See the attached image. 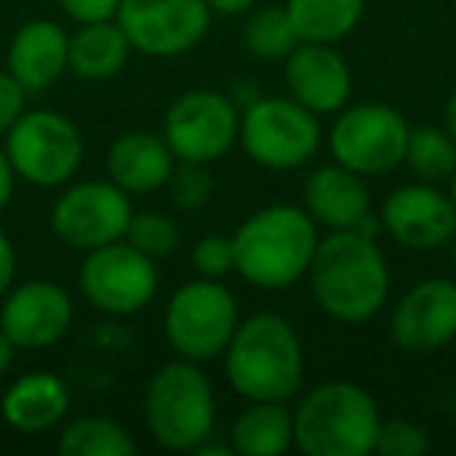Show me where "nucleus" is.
<instances>
[{
  "label": "nucleus",
  "instance_id": "27",
  "mask_svg": "<svg viewBox=\"0 0 456 456\" xmlns=\"http://www.w3.org/2000/svg\"><path fill=\"white\" fill-rule=\"evenodd\" d=\"M300 45V35L294 28L291 16L285 7H263L244 26V47L254 53L256 60H288V53Z\"/></svg>",
  "mask_w": 456,
  "mask_h": 456
},
{
  "label": "nucleus",
  "instance_id": "36",
  "mask_svg": "<svg viewBox=\"0 0 456 456\" xmlns=\"http://www.w3.org/2000/svg\"><path fill=\"white\" fill-rule=\"evenodd\" d=\"M207 4H209V10L219 16H241L254 7L256 0H207Z\"/></svg>",
  "mask_w": 456,
  "mask_h": 456
},
{
  "label": "nucleus",
  "instance_id": "6",
  "mask_svg": "<svg viewBox=\"0 0 456 456\" xmlns=\"http://www.w3.org/2000/svg\"><path fill=\"white\" fill-rule=\"evenodd\" d=\"M238 325V297L219 279L203 275L172 294L163 316L169 347L191 362H209L225 354Z\"/></svg>",
  "mask_w": 456,
  "mask_h": 456
},
{
  "label": "nucleus",
  "instance_id": "30",
  "mask_svg": "<svg viewBox=\"0 0 456 456\" xmlns=\"http://www.w3.org/2000/svg\"><path fill=\"white\" fill-rule=\"evenodd\" d=\"M431 447L422 425L410 419H381L379 435H375V450L379 456H422Z\"/></svg>",
  "mask_w": 456,
  "mask_h": 456
},
{
  "label": "nucleus",
  "instance_id": "16",
  "mask_svg": "<svg viewBox=\"0 0 456 456\" xmlns=\"http://www.w3.org/2000/svg\"><path fill=\"white\" fill-rule=\"evenodd\" d=\"M391 338L406 354H435L456 338V281L412 285L391 313Z\"/></svg>",
  "mask_w": 456,
  "mask_h": 456
},
{
  "label": "nucleus",
  "instance_id": "23",
  "mask_svg": "<svg viewBox=\"0 0 456 456\" xmlns=\"http://www.w3.org/2000/svg\"><path fill=\"white\" fill-rule=\"evenodd\" d=\"M294 447V410L285 400H248L232 425V450L241 456H281Z\"/></svg>",
  "mask_w": 456,
  "mask_h": 456
},
{
  "label": "nucleus",
  "instance_id": "13",
  "mask_svg": "<svg viewBox=\"0 0 456 456\" xmlns=\"http://www.w3.org/2000/svg\"><path fill=\"white\" fill-rule=\"evenodd\" d=\"M116 22L132 51L147 57H178L207 38L213 10L207 0H122Z\"/></svg>",
  "mask_w": 456,
  "mask_h": 456
},
{
  "label": "nucleus",
  "instance_id": "25",
  "mask_svg": "<svg viewBox=\"0 0 456 456\" xmlns=\"http://www.w3.org/2000/svg\"><path fill=\"white\" fill-rule=\"evenodd\" d=\"M60 456H128L138 450L134 437L107 416H78L60 431Z\"/></svg>",
  "mask_w": 456,
  "mask_h": 456
},
{
  "label": "nucleus",
  "instance_id": "3",
  "mask_svg": "<svg viewBox=\"0 0 456 456\" xmlns=\"http://www.w3.org/2000/svg\"><path fill=\"white\" fill-rule=\"evenodd\" d=\"M225 375L244 400H291L304 387V341L279 313H256L225 347Z\"/></svg>",
  "mask_w": 456,
  "mask_h": 456
},
{
  "label": "nucleus",
  "instance_id": "26",
  "mask_svg": "<svg viewBox=\"0 0 456 456\" xmlns=\"http://www.w3.org/2000/svg\"><path fill=\"white\" fill-rule=\"evenodd\" d=\"M403 163L419 182H450L456 172V141L450 138L447 128L437 126L410 128Z\"/></svg>",
  "mask_w": 456,
  "mask_h": 456
},
{
  "label": "nucleus",
  "instance_id": "18",
  "mask_svg": "<svg viewBox=\"0 0 456 456\" xmlns=\"http://www.w3.org/2000/svg\"><path fill=\"white\" fill-rule=\"evenodd\" d=\"M69 69V35L53 20H32L16 28L7 51V72L32 94L47 91Z\"/></svg>",
  "mask_w": 456,
  "mask_h": 456
},
{
  "label": "nucleus",
  "instance_id": "5",
  "mask_svg": "<svg viewBox=\"0 0 456 456\" xmlns=\"http://www.w3.org/2000/svg\"><path fill=\"white\" fill-rule=\"evenodd\" d=\"M144 422L153 441L175 453L197 450L216 428V394L200 366L172 360L153 372L144 391Z\"/></svg>",
  "mask_w": 456,
  "mask_h": 456
},
{
  "label": "nucleus",
  "instance_id": "12",
  "mask_svg": "<svg viewBox=\"0 0 456 456\" xmlns=\"http://www.w3.org/2000/svg\"><path fill=\"white\" fill-rule=\"evenodd\" d=\"M132 213V200L119 184L110 178L107 182L91 178V182H72L57 197L51 209V228L66 248L88 254L103 244L122 241Z\"/></svg>",
  "mask_w": 456,
  "mask_h": 456
},
{
  "label": "nucleus",
  "instance_id": "39",
  "mask_svg": "<svg viewBox=\"0 0 456 456\" xmlns=\"http://www.w3.org/2000/svg\"><path fill=\"white\" fill-rule=\"evenodd\" d=\"M447 194H450V200H453V207H456V172L450 175V191H447Z\"/></svg>",
  "mask_w": 456,
  "mask_h": 456
},
{
  "label": "nucleus",
  "instance_id": "29",
  "mask_svg": "<svg viewBox=\"0 0 456 456\" xmlns=\"http://www.w3.org/2000/svg\"><path fill=\"white\" fill-rule=\"evenodd\" d=\"M172 203L184 213H194V209L207 207L209 197H213V175H209L207 163H188V159H178L175 169H172L169 182H166Z\"/></svg>",
  "mask_w": 456,
  "mask_h": 456
},
{
  "label": "nucleus",
  "instance_id": "20",
  "mask_svg": "<svg viewBox=\"0 0 456 456\" xmlns=\"http://www.w3.org/2000/svg\"><path fill=\"white\" fill-rule=\"evenodd\" d=\"M175 153L166 144L163 134L153 132H126L113 141L107 153V175L119 184L128 197H144L166 188L172 169H175Z\"/></svg>",
  "mask_w": 456,
  "mask_h": 456
},
{
  "label": "nucleus",
  "instance_id": "31",
  "mask_svg": "<svg viewBox=\"0 0 456 456\" xmlns=\"http://www.w3.org/2000/svg\"><path fill=\"white\" fill-rule=\"evenodd\" d=\"M191 266L203 279H225L235 273V244L225 235H207L191 250Z\"/></svg>",
  "mask_w": 456,
  "mask_h": 456
},
{
  "label": "nucleus",
  "instance_id": "4",
  "mask_svg": "<svg viewBox=\"0 0 456 456\" xmlns=\"http://www.w3.org/2000/svg\"><path fill=\"white\" fill-rule=\"evenodd\" d=\"M381 412L375 397L354 381H325L306 391L294 410V447L306 456H369Z\"/></svg>",
  "mask_w": 456,
  "mask_h": 456
},
{
  "label": "nucleus",
  "instance_id": "17",
  "mask_svg": "<svg viewBox=\"0 0 456 456\" xmlns=\"http://www.w3.org/2000/svg\"><path fill=\"white\" fill-rule=\"evenodd\" d=\"M285 85L297 103L316 116L341 113L354 94L350 66L335 45L300 41L285 60Z\"/></svg>",
  "mask_w": 456,
  "mask_h": 456
},
{
  "label": "nucleus",
  "instance_id": "10",
  "mask_svg": "<svg viewBox=\"0 0 456 456\" xmlns=\"http://www.w3.org/2000/svg\"><path fill=\"white\" fill-rule=\"evenodd\" d=\"M78 285L94 310L107 316H134L153 300L159 275L157 263L122 238L85 254Z\"/></svg>",
  "mask_w": 456,
  "mask_h": 456
},
{
  "label": "nucleus",
  "instance_id": "32",
  "mask_svg": "<svg viewBox=\"0 0 456 456\" xmlns=\"http://www.w3.org/2000/svg\"><path fill=\"white\" fill-rule=\"evenodd\" d=\"M26 94L28 91L10 76L7 69H0V138L10 132L20 113L26 110Z\"/></svg>",
  "mask_w": 456,
  "mask_h": 456
},
{
  "label": "nucleus",
  "instance_id": "40",
  "mask_svg": "<svg viewBox=\"0 0 456 456\" xmlns=\"http://www.w3.org/2000/svg\"><path fill=\"white\" fill-rule=\"evenodd\" d=\"M453 269H456V238H453Z\"/></svg>",
  "mask_w": 456,
  "mask_h": 456
},
{
  "label": "nucleus",
  "instance_id": "15",
  "mask_svg": "<svg viewBox=\"0 0 456 456\" xmlns=\"http://www.w3.org/2000/svg\"><path fill=\"white\" fill-rule=\"evenodd\" d=\"M381 228L410 250H435L456 238V207L431 182L403 184L381 203Z\"/></svg>",
  "mask_w": 456,
  "mask_h": 456
},
{
  "label": "nucleus",
  "instance_id": "9",
  "mask_svg": "<svg viewBox=\"0 0 456 456\" xmlns=\"http://www.w3.org/2000/svg\"><path fill=\"white\" fill-rule=\"evenodd\" d=\"M410 122L387 103H354L338 113L329 132L335 163L360 172L362 178L385 175L406 157Z\"/></svg>",
  "mask_w": 456,
  "mask_h": 456
},
{
  "label": "nucleus",
  "instance_id": "14",
  "mask_svg": "<svg viewBox=\"0 0 456 456\" xmlns=\"http://www.w3.org/2000/svg\"><path fill=\"white\" fill-rule=\"evenodd\" d=\"M0 329L20 350H45L63 341L72 325V297L47 279H28L0 300Z\"/></svg>",
  "mask_w": 456,
  "mask_h": 456
},
{
  "label": "nucleus",
  "instance_id": "24",
  "mask_svg": "<svg viewBox=\"0 0 456 456\" xmlns=\"http://www.w3.org/2000/svg\"><path fill=\"white\" fill-rule=\"evenodd\" d=\"M285 10L300 41L338 45L360 26L366 0H285Z\"/></svg>",
  "mask_w": 456,
  "mask_h": 456
},
{
  "label": "nucleus",
  "instance_id": "19",
  "mask_svg": "<svg viewBox=\"0 0 456 456\" xmlns=\"http://www.w3.org/2000/svg\"><path fill=\"white\" fill-rule=\"evenodd\" d=\"M304 209L313 216L316 225L338 232V228L360 225L372 213V197H369L366 178L360 172L347 169L341 163H331L306 178Z\"/></svg>",
  "mask_w": 456,
  "mask_h": 456
},
{
  "label": "nucleus",
  "instance_id": "7",
  "mask_svg": "<svg viewBox=\"0 0 456 456\" xmlns=\"http://www.w3.org/2000/svg\"><path fill=\"white\" fill-rule=\"evenodd\" d=\"M4 151L16 178H26L35 188H60L76 178L85 159V141L69 116L53 110H22L4 134Z\"/></svg>",
  "mask_w": 456,
  "mask_h": 456
},
{
  "label": "nucleus",
  "instance_id": "37",
  "mask_svg": "<svg viewBox=\"0 0 456 456\" xmlns=\"http://www.w3.org/2000/svg\"><path fill=\"white\" fill-rule=\"evenodd\" d=\"M16 344L10 341V335L4 329H0V379H4V375L10 372V369H13V360H16Z\"/></svg>",
  "mask_w": 456,
  "mask_h": 456
},
{
  "label": "nucleus",
  "instance_id": "2",
  "mask_svg": "<svg viewBox=\"0 0 456 456\" xmlns=\"http://www.w3.org/2000/svg\"><path fill=\"white\" fill-rule=\"evenodd\" d=\"M235 273L263 291H281L306 275L319 244V225L304 207L273 203L256 209L232 235Z\"/></svg>",
  "mask_w": 456,
  "mask_h": 456
},
{
  "label": "nucleus",
  "instance_id": "28",
  "mask_svg": "<svg viewBox=\"0 0 456 456\" xmlns=\"http://www.w3.org/2000/svg\"><path fill=\"white\" fill-rule=\"evenodd\" d=\"M126 241L157 263V260H169V256L175 254L178 244H182V235H178L175 219H169V216H163V213H132Z\"/></svg>",
  "mask_w": 456,
  "mask_h": 456
},
{
  "label": "nucleus",
  "instance_id": "8",
  "mask_svg": "<svg viewBox=\"0 0 456 456\" xmlns=\"http://www.w3.org/2000/svg\"><path fill=\"white\" fill-rule=\"evenodd\" d=\"M238 141L254 163L291 172L319 153L322 126L319 116L294 97H256L244 110Z\"/></svg>",
  "mask_w": 456,
  "mask_h": 456
},
{
  "label": "nucleus",
  "instance_id": "35",
  "mask_svg": "<svg viewBox=\"0 0 456 456\" xmlns=\"http://www.w3.org/2000/svg\"><path fill=\"white\" fill-rule=\"evenodd\" d=\"M13 188H16V169H13V163H10L7 151L0 147V213L7 209L10 197H13Z\"/></svg>",
  "mask_w": 456,
  "mask_h": 456
},
{
  "label": "nucleus",
  "instance_id": "34",
  "mask_svg": "<svg viewBox=\"0 0 456 456\" xmlns=\"http://www.w3.org/2000/svg\"><path fill=\"white\" fill-rule=\"evenodd\" d=\"M16 279V248L7 238V232L0 228V300L7 297V291L13 288Z\"/></svg>",
  "mask_w": 456,
  "mask_h": 456
},
{
  "label": "nucleus",
  "instance_id": "38",
  "mask_svg": "<svg viewBox=\"0 0 456 456\" xmlns=\"http://www.w3.org/2000/svg\"><path fill=\"white\" fill-rule=\"evenodd\" d=\"M444 128L450 132V138L456 141V91L450 94L447 107H444Z\"/></svg>",
  "mask_w": 456,
  "mask_h": 456
},
{
  "label": "nucleus",
  "instance_id": "21",
  "mask_svg": "<svg viewBox=\"0 0 456 456\" xmlns=\"http://www.w3.org/2000/svg\"><path fill=\"white\" fill-rule=\"evenodd\" d=\"M69 387L53 372H28L20 375L13 385L4 391L0 412L10 428L22 435H41V431L57 428L69 412Z\"/></svg>",
  "mask_w": 456,
  "mask_h": 456
},
{
  "label": "nucleus",
  "instance_id": "11",
  "mask_svg": "<svg viewBox=\"0 0 456 456\" xmlns=\"http://www.w3.org/2000/svg\"><path fill=\"white\" fill-rule=\"evenodd\" d=\"M241 113L235 101L219 91H184L169 103L163 116V138L175 159L188 163H216L238 144Z\"/></svg>",
  "mask_w": 456,
  "mask_h": 456
},
{
  "label": "nucleus",
  "instance_id": "22",
  "mask_svg": "<svg viewBox=\"0 0 456 456\" xmlns=\"http://www.w3.org/2000/svg\"><path fill=\"white\" fill-rule=\"evenodd\" d=\"M132 57L126 32L116 20L82 22L69 35V72L85 82H107L119 76Z\"/></svg>",
  "mask_w": 456,
  "mask_h": 456
},
{
  "label": "nucleus",
  "instance_id": "1",
  "mask_svg": "<svg viewBox=\"0 0 456 456\" xmlns=\"http://www.w3.org/2000/svg\"><path fill=\"white\" fill-rule=\"evenodd\" d=\"M306 279L319 310L347 325L379 316L391 294V269L379 241L356 228L319 238Z\"/></svg>",
  "mask_w": 456,
  "mask_h": 456
},
{
  "label": "nucleus",
  "instance_id": "33",
  "mask_svg": "<svg viewBox=\"0 0 456 456\" xmlns=\"http://www.w3.org/2000/svg\"><path fill=\"white\" fill-rule=\"evenodd\" d=\"M60 10L69 16L72 22H101V20H116L122 0H57Z\"/></svg>",
  "mask_w": 456,
  "mask_h": 456
}]
</instances>
